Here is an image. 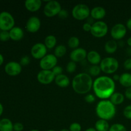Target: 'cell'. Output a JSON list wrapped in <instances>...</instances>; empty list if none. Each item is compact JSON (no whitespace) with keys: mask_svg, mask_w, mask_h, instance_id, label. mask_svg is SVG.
<instances>
[{"mask_svg":"<svg viewBox=\"0 0 131 131\" xmlns=\"http://www.w3.org/2000/svg\"><path fill=\"white\" fill-rule=\"evenodd\" d=\"M109 131H127L125 125L122 124H114L110 126Z\"/></svg>","mask_w":131,"mask_h":131,"instance_id":"obj_30","label":"cell"},{"mask_svg":"<svg viewBox=\"0 0 131 131\" xmlns=\"http://www.w3.org/2000/svg\"><path fill=\"white\" fill-rule=\"evenodd\" d=\"M61 9L62 8H61V4L58 1L51 0V1H47L45 5L43 10V14L47 17H53L58 15Z\"/></svg>","mask_w":131,"mask_h":131,"instance_id":"obj_7","label":"cell"},{"mask_svg":"<svg viewBox=\"0 0 131 131\" xmlns=\"http://www.w3.org/2000/svg\"><path fill=\"white\" fill-rule=\"evenodd\" d=\"M87 61L92 65H99L102 61L101 56L97 51H90L88 52L86 56Z\"/></svg>","mask_w":131,"mask_h":131,"instance_id":"obj_18","label":"cell"},{"mask_svg":"<svg viewBox=\"0 0 131 131\" xmlns=\"http://www.w3.org/2000/svg\"><path fill=\"white\" fill-rule=\"evenodd\" d=\"M24 129V125L22 123L16 122L14 124V131H23Z\"/></svg>","mask_w":131,"mask_h":131,"instance_id":"obj_39","label":"cell"},{"mask_svg":"<svg viewBox=\"0 0 131 131\" xmlns=\"http://www.w3.org/2000/svg\"><path fill=\"white\" fill-rule=\"evenodd\" d=\"M93 81L88 73H79L72 81V87L74 92L79 95L87 94L93 88Z\"/></svg>","mask_w":131,"mask_h":131,"instance_id":"obj_2","label":"cell"},{"mask_svg":"<svg viewBox=\"0 0 131 131\" xmlns=\"http://www.w3.org/2000/svg\"><path fill=\"white\" fill-rule=\"evenodd\" d=\"M58 17L61 19H66L69 17V12L67 11V10L65 9H61V11L60 12V13L58 14Z\"/></svg>","mask_w":131,"mask_h":131,"instance_id":"obj_38","label":"cell"},{"mask_svg":"<svg viewBox=\"0 0 131 131\" xmlns=\"http://www.w3.org/2000/svg\"><path fill=\"white\" fill-rule=\"evenodd\" d=\"M92 24H91L90 23H88V22H86V23H84L83 26V29L84 31L86 32H90L91 29H92Z\"/></svg>","mask_w":131,"mask_h":131,"instance_id":"obj_41","label":"cell"},{"mask_svg":"<svg viewBox=\"0 0 131 131\" xmlns=\"http://www.w3.org/2000/svg\"><path fill=\"white\" fill-rule=\"evenodd\" d=\"M125 26H126L127 29L131 31V17L129 18V19H128L127 21V23H126V25Z\"/></svg>","mask_w":131,"mask_h":131,"instance_id":"obj_43","label":"cell"},{"mask_svg":"<svg viewBox=\"0 0 131 131\" xmlns=\"http://www.w3.org/2000/svg\"><path fill=\"white\" fill-rule=\"evenodd\" d=\"M106 15V11L102 6H95L90 11L91 17L95 20H99L104 19Z\"/></svg>","mask_w":131,"mask_h":131,"instance_id":"obj_17","label":"cell"},{"mask_svg":"<svg viewBox=\"0 0 131 131\" xmlns=\"http://www.w3.org/2000/svg\"><path fill=\"white\" fill-rule=\"evenodd\" d=\"M0 121H1V120H0Z\"/></svg>","mask_w":131,"mask_h":131,"instance_id":"obj_52","label":"cell"},{"mask_svg":"<svg viewBox=\"0 0 131 131\" xmlns=\"http://www.w3.org/2000/svg\"><path fill=\"white\" fill-rule=\"evenodd\" d=\"M118 81L120 84L125 88L131 87V74L128 72L123 73L120 75Z\"/></svg>","mask_w":131,"mask_h":131,"instance_id":"obj_23","label":"cell"},{"mask_svg":"<svg viewBox=\"0 0 131 131\" xmlns=\"http://www.w3.org/2000/svg\"><path fill=\"white\" fill-rule=\"evenodd\" d=\"M96 96L91 93L86 94V95L84 97V101L88 104H93L95 101Z\"/></svg>","mask_w":131,"mask_h":131,"instance_id":"obj_36","label":"cell"},{"mask_svg":"<svg viewBox=\"0 0 131 131\" xmlns=\"http://www.w3.org/2000/svg\"><path fill=\"white\" fill-rule=\"evenodd\" d=\"M116 84L111 77L102 75L97 77L93 83L95 95L101 100H107L115 92Z\"/></svg>","mask_w":131,"mask_h":131,"instance_id":"obj_1","label":"cell"},{"mask_svg":"<svg viewBox=\"0 0 131 131\" xmlns=\"http://www.w3.org/2000/svg\"><path fill=\"white\" fill-rule=\"evenodd\" d=\"M31 62V59L29 57V56H23V57L20 58V62L19 63L20 64L21 66H27V65H29Z\"/></svg>","mask_w":131,"mask_h":131,"instance_id":"obj_35","label":"cell"},{"mask_svg":"<svg viewBox=\"0 0 131 131\" xmlns=\"http://www.w3.org/2000/svg\"><path fill=\"white\" fill-rule=\"evenodd\" d=\"M10 39L14 41H19L24 37V33L23 29L20 27L14 26L9 31Z\"/></svg>","mask_w":131,"mask_h":131,"instance_id":"obj_19","label":"cell"},{"mask_svg":"<svg viewBox=\"0 0 131 131\" xmlns=\"http://www.w3.org/2000/svg\"><path fill=\"white\" fill-rule=\"evenodd\" d=\"M52 72L54 74L55 76H58V75H61V74H63V69L61 66H60V65H56V67H54L52 69Z\"/></svg>","mask_w":131,"mask_h":131,"instance_id":"obj_37","label":"cell"},{"mask_svg":"<svg viewBox=\"0 0 131 131\" xmlns=\"http://www.w3.org/2000/svg\"><path fill=\"white\" fill-rule=\"evenodd\" d=\"M125 95L124 94H122L120 92H115L110 97V101L116 106L122 104L124 102V101H125Z\"/></svg>","mask_w":131,"mask_h":131,"instance_id":"obj_22","label":"cell"},{"mask_svg":"<svg viewBox=\"0 0 131 131\" xmlns=\"http://www.w3.org/2000/svg\"><path fill=\"white\" fill-rule=\"evenodd\" d=\"M54 82L55 84L58 86L63 88H67L70 84V81L69 77L63 74L58 75V76H56L54 79Z\"/></svg>","mask_w":131,"mask_h":131,"instance_id":"obj_20","label":"cell"},{"mask_svg":"<svg viewBox=\"0 0 131 131\" xmlns=\"http://www.w3.org/2000/svg\"><path fill=\"white\" fill-rule=\"evenodd\" d=\"M112 79H113L114 81H119V79H120V75L118 74H115V75L113 76Z\"/></svg>","mask_w":131,"mask_h":131,"instance_id":"obj_44","label":"cell"},{"mask_svg":"<svg viewBox=\"0 0 131 131\" xmlns=\"http://www.w3.org/2000/svg\"><path fill=\"white\" fill-rule=\"evenodd\" d=\"M42 2L41 0H26L24 2V6L28 11L30 12H35L38 11L42 6Z\"/></svg>","mask_w":131,"mask_h":131,"instance_id":"obj_16","label":"cell"},{"mask_svg":"<svg viewBox=\"0 0 131 131\" xmlns=\"http://www.w3.org/2000/svg\"><path fill=\"white\" fill-rule=\"evenodd\" d=\"M15 25V19L11 14L7 12L0 13V29L10 31Z\"/></svg>","mask_w":131,"mask_h":131,"instance_id":"obj_8","label":"cell"},{"mask_svg":"<svg viewBox=\"0 0 131 131\" xmlns=\"http://www.w3.org/2000/svg\"><path fill=\"white\" fill-rule=\"evenodd\" d=\"M125 98H127V99L130 100L131 101V87H129V88H126L125 91Z\"/></svg>","mask_w":131,"mask_h":131,"instance_id":"obj_42","label":"cell"},{"mask_svg":"<svg viewBox=\"0 0 131 131\" xmlns=\"http://www.w3.org/2000/svg\"><path fill=\"white\" fill-rule=\"evenodd\" d=\"M67 44L69 48L72 49L73 50L79 47V44H80V40L77 37L72 36V37H70L69 39L68 40Z\"/></svg>","mask_w":131,"mask_h":131,"instance_id":"obj_28","label":"cell"},{"mask_svg":"<svg viewBox=\"0 0 131 131\" xmlns=\"http://www.w3.org/2000/svg\"><path fill=\"white\" fill-rule=\"evenodd\" d=\"M30 131H40V130H37V129H32V130H31Z\"/></svg>","mask_w":131,"mask_h":131,"instance_id":"obj_50","label":"cell"},{"mask_svg":"<svg viewBox=\"0 0 131 131\" xmlns=\"http://www.w3.org/2000/svg\"><path fill=\"white\" fill-rule=\"evenodd\" d=\"M82 127L79 123L74 122L69 126V130L70 131H81Z\"/></svg>","mask_w":131,"mask_h":131,"instance_id":"obj_34","label":"cell"},{"mask_svg":"<svg viewBox=\"0 0 131 131\" xmlns=\"http://www.w3.org/2000/svg\"><path fill=\"white\" fill-rule=\"evenodd\" d=\"M4 61V58L3 56V55L1 54H0V65H1L3 64Z\"/></svg>","mask_w":131,"mask_h":131,"instance_id":"obj_46","label":"cell"},{"mask_svg":"<svg viewBox=\"0 0 131 131\" xmlns=\"http://www.w3.org/2000/svg\"><path fill=\"white\" fill-rule=\"evenodd\" d=\"M124 67L127 70H131V58H129L125 60L124 63Z\"/></svg>","mask_w":131,"mask_h":131,"instance_id":"obj_40","label":"cell"},{"mask_svg":"<svg viewBox=\"0 0 131 131\" xmlns=\"http://www.w3.org/2000/svg\"><path fill=\"white\" fill-rule=\"evenodd\" d=\"M67 53V47L66 46L63 44L58 45L56 46L54 50V55L57 58H62Z\"/></svg>","mask_w":131,"mask_h":131,"instance_id":"obj_27","label":"cell"},{"mask_svg":"<svg viewBox=\"0 0 131 131\" xmlns=\"http://www.w3.org/2000/svg\"><path fill=\"white\" fill-rule=\"evenodd\" d=\"M77 69V65L76 63L72 61H70L67 63L66 66V70L67 72L68 73H70V74H72V73H74V72Z\"/></svg>","mask_w":131,"mask_h":131,"instance_id":"obj_31","label":"cell"},{"mask_svg":"<svg viewBox=\"0 0 131 131\" xmlns=\"http://www.w3.org/2000/svg\"><path fill=\"white\" fill-rule=\"evenodd\" d=\"M108 32V26L102 20H97L92 24L90 33L95 38H103Z\"/></svg>","mask_w":131,"mask_h":131,"instance_id":"obj_6","label":"cell"},{"mask_svg":"<svg viewBox=\"0 0 131 131\" xmlns=\"http://www.w3.org/2000/svg\"><path fill=\"white\" fill-rule=\"evenodd\" d=\"M127 45L129 46V47L131 48V37H129V38H128L127 40Z\"/></svg>","mask_w":131,"mask_h":131,"instance_id":"obj_45","label":"cell"},{"mask_svg":"<svg viewBox=\"0 0 131 131\" xmlns=\"http://www.w3.org/2000/svg\"><path fill=\"white\" fill-rule=\"evenodd\" d=\"M127 32L126 26L122 23L115 24L110 31V35L115 40H120L125 37Z\"/></svg>","mask_w":131,"mask_h":131,"instance_id":"obj_10","label":"cell"},{"mask_svg":"<svg viewBox=\"0 0 131 131\" xmlns=\"http://www.w3.org/2000/svg\"><path fill=\"white\" fill-rule=\"evenodd\" d=\"M87 54L88 52L86 50L84 49V48L78 47L71 51L70 54V58L71 61L75 63L81 62L86 58Z\"/></svg>","mask_w":131,"mask_h":131,"instance_id":"obj_15","label":"cell"},{"mask_svg":"<svg viewBox=\"0 0 131 131\" xmlns=\"http://www.w3.org/2000/svg\"><path fill=\"white\" fill-rule=\"evenodd\" d=\"M58 58L54 54H48L40 60L39 65L42 70H52L57 65Z\"/></svg>","mask_w":131,"mask_h":131,"instance_id":"obj_9","label":"cell"},{"mask_svg":"<svg viewBox=\"0 0 131 131\" xmlns=\"http://www.w3.org/2000/svg\"><path fill=\"white\" fill-rule=\"evenodd\" d=\"M94 128L97 131H109L110 126L108 121L102 119H99L95 124Z\"/></svg>","mask_w":131,"mask_h":131,"instance_id":"obj_24","label":"cell"},{"mask_svg":"<svg viewBox=\"0 0 131 131\" xmlns=\"http://www.w3.org/2000/svg\"><path fill=\"white\" fill-rule=\"evenodd\" d=\"M5 71L8 75L15 76L20 74L22 71V66L19 63L16 61H10L5 65Z\"/></svg>","mask_w":131,"mask_h":131,"instance_id":"obj_14","label":"cell"},{"mask_svg":"<svg viewBox=\"0 0 131 131\" xmlns=\"http://www.w3.org/2000/svg\"><path fill=\"white\" fill-rule=\"evenodd\" d=\"M41 28L40 19L36 16L30 17L28 19L26 24L27 31L31 33H37Z\"/></svg>","mask_w":131,"mask_h":131,"instance_id":"obj_13","label":"cell"},{"mask_svg":"<svg viewBox=\"0 0 131 131\" xmlns=\"http://www.w3.org/2000/svg\"><path fill=\"white\" fill-rule=\"evenodd\" d=\"M44 45L47 49H52L55 48L57 43V39L56 37L52 35H47L44 39Z\"/></svg>","mask_w":131,"mask_h":131,"instance_id":"obj_26","label":"cell"},{"mask_svg":"<svg viewBox=\"0 0 131 131\" xmlns=\"http://www.w3.org/2000/svg\"><path fill=\"white\" fill-rule=\"evenodd\" d=\"M101 69L99 65H92L88 70V74L91 76L97 77L101 74Z\"/></svg>","mask_w":131,"mask_h":131,"instance_id":"obj_29","label":"cell"},{"mask_svg":"<svg viewBox=\"0 0 131 131\" xmlns=\"http://www.w3.org/2000/svg\"><path fill=\"white\" fill-rule=\"evenodd\" d=\"M47 49L43 43H37L31 48V55L33 58L40 60L47 55Z\"/></svg>","mask_w":131,"mask_h":131,"instance_id":"obj_12","label":"cell"},{"mask_svg":"<svg viewBox=\"0 0 131 131\" xmlns=\"http://www.w3.org/2000/svg\"><path fill=\"white\" fill-rule=\"evenodd\" d=\"M10 38L8 31H1L0 32V40L3 42L8 41Z\"/></svg>","mask_w":131,"mask_h":131,"instance_id":"obj_33","label":"cell"},{"mask_svg":"<svg viewBox=\"0 0 131 131\" xmlns=\"http://www.w3.org/2000/svg\"><path fill=\"white\" fill-rule=\"evenodd\" d=\"M3 112V105L0 103V116L2 115Z\"/></svg>","mask_w":131,"mask_h":131,"instance_id":"obj_47","label":"cell"},{"mask_svg":"<svg viewBox=\"0 0 131 131\" xmlns=\"http://www.w3.org/2000/svg\"><path fill=\"white\" fill-rule=\"evenodd\" d=\"M84 131H97V130H96V129H95L94 127H89L87 129H86Z\"/></svg>","mask_w":131,"mask_h":131,"instance_id":"obj_48","label":"cell"},{"mask_svg":"<svg viewBox=\"0 0 131 131\" xmlns=\"http://www.w3.org/2000/svg\"><path fill=\"white\" fill-rule=\"evenodd\" d=\"M47 131H55V130H47Z\"/></svg>","mask_w":131,"mask_h":131,"instance_id":"obj_51","label":"cell"},{"mask_svg":"<svg viewBox=\"0 0 131 131\" xmlns=\"http://www.w3.org/2000/svg\"><path fill=\"white\" fill-rule=\"evenodd\" d=\"M90 11L88 5L79 3L74 6L72 10V15L74 19L78 20H85L90 16Z\"/></svg>","mask_w":131,"mask_h":131,"instance_id":"obj_5","label":"cell"},{"mask_svg":"<svg viewBox=\"0 0 131 131\" xmlns=\"http://www.w3.org/2000/svg\"><path fill=\"white\" fill-rule=\"evenodd\" d=\"M118 44L115 40H110L105 43L104 50L107 53L114 54L117 51Z\"/></svg>","mask_w":131,"mask_h":131,"instance_id":"obj_21","label":"cell"},{"mask_svg":"<svg viewBox=\"0 0 131 131\" xmlns=\"http://www.w3.org/2000/svg\"><path fill=\"white\" fill-rule=\"evenodd\" d=\"M60 131H70L69 129H61Z\"/></svg>","mask_w":131,"mask_h":131,"instance_id":"obj_49","label":"cell"},{"mask_svg":"<svg viewBox=\"0 0 131 131\" xmlns=\"http://www.w3.org/2000/svg\"><path fill=\"white\" fill-rule=\"evenodd\" d=\"M95 113L99 119L111 120L116 115V106L110 100H101L96 106Z\"/></svg>","mask_w":131,"mask_h":131,"instance_id":"obj_3","label":"cell"},{"mask_svg":"<svg viewBox=\"0 0 131 131\" xmlns=\"http://www.w3.org/2000/svg\"><path fill=\"white\" fill-rule=\"evenodd\" d=\"M14 124L8 118H3L0 121V131H13Z\"/></svg>","mask_w":131,"mask_h":131,"instance_id":"obj_25","label":"cell"},{"mask_svg":"<svg viewBox=\"0 0 131 131\" xmlns=\"http://www.w3.org/2000/svg\"><path fill=\"white\" fill-rule=\"evenodd\" d=\"M101 71L106 74H112L116 72L119 68V62L115 58L106 57L102 59L99 65Z\"/></svg>","mask_w":131,"mask_h":131,"instance_id":"obj_4","label":"cell"},{"mask_svg":"<svg viewBox=\"0 0 131 131\" xmlns=\"http://www.w3.org/2000/svg\"><path fill=\"white\" fill-rule=\"evenodd\" d=\"M56 76L52 70H41L37 74V81L38 83L43 85H47L54 81Z\"/></svg>","mask_w":131,"mask_h":131,"instance_id":"obj_11","label":"cell"},{"mask_svg":"<svg viewBox=\"0 0 131 131\" xmlns=\"http://www.w3.org/2000/svg\"><path fill=\"white\" fill-rule=\"evenodd\" d=\"M123 115L125 118L131 120V104L128 105L124 108Z\"/></svg>","mask_w":131,"mask_h":131,"instance_id":"obj_32","label":"cell"}]
</instances>
